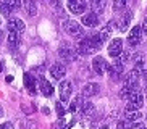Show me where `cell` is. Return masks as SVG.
<instances>
[{
	"instance_id": "obj_31",
	"label": "cell",
	"mask_w": 147,
	"mask_h": 129,
	"mask_svg": "<svg viewBox=\"0 0 147 129\" xmlns=\"http://www.w3.org/2000/svg\"><path fill=\"white\" fill-rule=\"evenodd\" d=\"M141 28H142V32H144V36H147V16L144 18V21H142V24H141Z\"/></svg>"
},
{
	"instance_id": "obj_30",
	"label": "cell",
	"mask_w": 147,
	"mask_h": 129,
	"mask_svg": "<svg viewBox=\"0 0 147 129\" xmlns=\"http://www.w3.org/2000/svg\"><path fill=\"white\" fill-rule=\"evenodd\" d=\"M129 128H131V129H147L146 126L141 124V123H133V124H131Z\"/></svg>"
},
{
	"instance_id": "obj_1",
	"label": "cell",
	"mask_w": 147,
	"mask_h": 129,
	"mask_svg": "<svg viewBox=\"0 0 147 129\" xmlns=\"http://www.w3.org/2000/svg\"><path fill=\"white\" fill-rule=\"evenodd\" d=\"M102 47V40H100V36H91V37H82L78 40L76 44V50L81 55H92L95 52H99Z\"/></svg>"
},
{
	"instance_id": "obj_8",
	"label": "cell",
	"mask_w": 147,
	"mask_h": 129,
	"mask_svg": "<svg viewBox=\"0 0 147 129\" xmlns=\"http://www.w3.org/2000/svg\"><path fill=\"white\" fill-rule=\"evenodd\" d=\"M58 92H60V100L61 102H68L69 97H71V92H73V86L69 81H61L60 86H58Z\"/></svg>"
},
{
	"instance_id": "obj_41",
	"label": "cell",
	"mask_w": 147,
	"mask_h": 129,
	"mask_svg": "<svg viewBox=\"0 0 147 129\" xmlns=\"http://www.w3.org/2000/svg\"><path fill=\"white\" fill-rule=\"evenodd\" d=\"M146 13H147V11H146Z\"/></svg>"
},
{
	"instance_id": "obj_32",
	"label": "cell",
	"mask_w": 147,
	"mask_h": 129,
	"mask_svg": "<svg viewBox=\"0 0 147 129\" xmlns=\"http://www.w3.org/2000/svg\"><path fill=\"white\" fill-rule=\"evenodd\" d=\"M0 129H15V128H13L11 123H3V124L0 126Z\"/></svg>"
},
{
	"instance_id": "obj_17",
	"label": "cell",
	"mask_w": 147,
	"mask_h": 129,
	"mask_svg": "<svg viewBox=\"0 0 147 129\" xmlns=\"http://www.w3.org/2000/svg\"><path fill=\"white\" fill-rule=\"evenodd\" d=\"M26 28L24 21L20 19V18H10L8 19V29L10 31H15V32H23Z\"/></svg>"
},
{
	"instance_id": "obj_24",
	"label": "cell",
	"mask_w": 147,
	"mask_h": 129,
	"mask_svg": "<svg viewBox=\"0 0 147 129\" xmlns=\"http://www.w3.org/2000/svg\"><path fill=\"white\" fill-rule=\"evenodd\" d=\"M11 7L10 5H7L5 2H0V13H2V16L5 18H10V13H11Z\"/></svg>"
},
{
	"instance_id": "obj_19",
	"label": "cell",
	"mask_w": 147,
	"mask_h": 129,
	"mask_svg": "<svg viewBox=\"0 0 147 129\" xmlns=\"http://www.w3.org/2000/svg\"><path fill=\"white\" fill-rule=\"evenodd\" d=\"M89 5H91V11L97 13V15H100V13L105 11V7H107V0H91L89 2Z\"/></svg>"
},
{
	"instance_id": "obj_29",
	"label": "cell",
	"mask_w": 147,
	"mask_h": 129,
	"mask_svg": "<svg viewBox=\"0 0 147 129\" xmlns=\"http://www.w3.org/2000/svg\"><path fill=\"white\" fill-rule=\"evenodd\" d=\"M141 81L144 82V89H146V92H147V69H144V71H142V77H141Z\"/></svg>"
},
{
	"instance_id": "obj_37",
	"label": "cell",
	"mask_w": 147,
	"mask_h": 129,
	"mask_svg": "<svg viewBox=\"0 0 147 129\" xmlns=\"http://www.w3.org/2000/svg\"><path fill=\"white\" fill-rule=\"evenodd\" d=\"M0 116H3V108L0 107Z\"/></svg>"
},
{
	"instance_id": "obj_9",
	"label": "cell",
	"mask_w": 147,
	"mask_h": 129,
	"mask_svg": "<svg viewBox=\"0 0 147 129\" xmlns=\"http://www.w3.org/2000/svg\"><path fill=\"white\" fill-rule=\"evenodd\" d=\"M131 18H133V11H129V10H126L125 13H121L120 16H118L117 24H118V29H120L121 32L128 31V26H129V23H131Z\"/></svg>"
},
{
	"instance_id": "obj_2",
	"label": "cell",
	"mask_w": 147,
	"mask_h": 129,
	"mask_svg": "<svg viewBox=\"0 0 147 129\" xmlns=\"http://www.w3.org/2000/svg\"><path fill=\"white\" fill-rule=\"evenodd\" d=\"M61 26H63V31L68 36H71V37H79V39L84 37L82 26H79L78 21H74V19H65V21L61 23Z\"/></svg>"
},
{
	"instance_id": "obj_27",
	"label": "cell",
	"mask_w": 147,
	"mask_h": 129,
	"mask_svg": "<svg viewBox=\"0 0 147 129\" xmlns=\"http://www.w3.org/2000/svg\"><path fill=\"white\" fill-rule=\"evenodd\" d=\"M129 123H126V121L125 120H123V121H118V124H117V129H128V128H129Z\"/></svg>"
},
{
	"instance_id": "obj_3",
	"label": "cell",
	"mask_w": 147,
	"mask_h": 129,
	"mask_svg": "<svg viewBox=\"0 0 147 129\" xmlns=\"http://www.w3.org/2000/svg\"><path fill=\"white\" fill-rule=\"evenodd\" d=\"M78 50H76V47H73L71 44H61L60 48H58V56H60L63 61H74L76 58H78Z\"/></svg>"
},
{
	"instance_id": "obj_12",
	"label": "cell",
	"mask_w": 147,
	"mask_h": 129,
	"mask_svg": "<svg viewBox=\"0 0 147 129\" xmlns=\"http://www.w3.org/2000/svg\"><path fill=\"white\" fill-rule=\"evenodd\" d=\"M65 74H66L65 64H61V63H53L52 66H50V76L53 77V81H61V79L65 77Z\"/></svg>"
},
{
	"instance_id": "obj_4",
	"label": "cell",
	"mask_w": 147,
	"mask_h": 129,
	"mask_svg": "<svg viewBox=\"0 0 147 129\" xmlns=\"http://www.w3.org/2000/svg\"><path fill=\"white\" fill-rule=\"evenodd\" d=\"M144 105V94L141 92V89H133L129 92V97H128V108H134V110H139V108Z\"/></svg>"
},
{
	"instance_id": "obj_20",
	"label": "cell",
	"mask_w": 147,
	"mask_h": 129,
	"mask_svg": "<svg viewBox=\"0 0 147 129\" xmlns=\"http://www.w3.org/2000/svg\"><path fill=\"white\" fill-rule=\"evenodd\" d=\"M7 42H8V47L11 50L20 45V32H15V31H10L8 32V37H7Z\"/></svg>"
},
{
	"instance_id": "obj_7",
	"label": "cell",
	"mask_w": 147,
	"mask_h": 129,
	"mask_svg": "<svg viewBox=\"0 0 147 129\" xmlns=\"http://www.w3.org/2000/svg\"><path fill=\"white\" fill-rule=\"evenodd\" d=\"M123 40L121 39H113L110 45H108V55L113 56V58H120L123 55Z\"/></svg>"
},
{
	"instance_id": "obj_26",
	"label": "cell",
	"mask_w": 147,
	"mask_h": 129,
	"mask_svg": "<svg viewBox=\"0 0 147 129\" xmlns=\"http://www.w3.org/2000/svg\"><path fill=\"white\" fill-rule=\"evenodd\" d=\"M2 2H5L7 5H10L13 10H18L20 7H21V0H2Z\"/></svg>"
},
{
	"instance_id": "obj_33",
	"label": "cell",
	"mask_w": 147,
	"mask_h": 129,
	"mask_svg": "<svg viewBox=\"0 0 147 129\" xmlns=\"http://www.w3.org/2000/svg\"><path fill=\"white\" fill-rule=\"evenodd\" d=\"M53 3H55V7H57V10H58V11H63V8H61V3H60V0H53Z\"/></svg>"
},
{
	"instance_id": "obj_16",
	"label": "cell",
	"mask_w": 147,
	"mask_h": 129,
	"mask_svg": "<svg viewBox=\"0 0 147 129\" xmlns=\"http://www.w3.org/2000/svg\"><path fill=\"white\" fill-rule=\"evenodd\" d=\"M99 90H100V86L97 82H89V84L84 86V89H82V95H84L86 99H91V97L99 94Z\"/></svg>"
},
{
	"instance_id": "obj_39",
	"label": "cell",
	"mask_w": 147,
	"mask_h": 129,
	"mask_svg": "<svg viewBox=\"0 0 147 129\" xmlns=\"http://www.w3.org/2000/svg\"><path fill=\"white\" fill-rule=\"evenodd\" d=\"M0 24H2V18H0Z\"/></svg>"
},
{
	"instance_id": "obj_22",
	"label": "cell",
	"mask_w": 147,
	"mask_h": 129,
	"mask_svg": "<svg viewBox=\"0 0 147 129\" xmlns=\"http://www.w3.org/2000/svg\"><path fill=\"white\" fill-rule=\"evenodd\" d=\"M112 31H113V23H108V24H105V28L99 32L100 36V40H102V44H105L110 39V36H112Z\"/></svg>"
},
{
	"instance_id": "obj_6",
	"label": "cell",
	"mask_w": 147,
	"mask_h": 129,
	"mask_svg": "<svg viewBox=\"0 0 147 129\" xmlns=\"http://www.w3.org/2000/svg\"><path fill=\"white\" fill-rule=\"evenodd\" d=\"M123 69H125V64L121 58H115L113 63H110V68H108V74L113 79H120L121 74H123Z\"/></svg>"
},
{
	"instance_id": "obj_5",
	"label": "cell",
	"mask_w": 147,
	"mask_h": 129,
	"mask_svg": "<svg viewBox=\"0 0 147 129\" xmlns=\"http://www.w3.org/2000/svg\"><path fill=\"white\" fill-rule=\"evenodd\" d=\"M108 68H110V63H107V60L102 56H95L92 60V69H94L95 74L104 76L105 73H108Z\"/></svg>"
},
{
	"instance_id": "obj_36",
	"label": "cell",
	"mask_w": 147,
	"mask_h": 129,
	"mask_svg": "<svg viewBox=\"0 0 147 129\" xmlns=\"http://www.w3.org/2000/svg\"><path fill=\"white\" fill-rule=\"evenodd\" d=\"M13 81V76H7V82H11Z\"/></svg>"
},
{
	"instance_id": "obj_14",
	"label": "cell",
	"mask_w": 147,
	"mask_h": 129,
	"mask_svg": "<svg viewBox=\"0 0 147 129\" xmlns=\"http://www.w3.org/2000/svg\"><path fill=\"white\" fill-rule=\"evenodd\" d=\"M37 84H39V90H40V94H42L44 97H52L53 87H52V84H50L45 77H40L39 81H37Z\"/></svg>"
},
{
	"instance_id": "obj_34",
	"label": "cell",
	"mask_w": 147,
	"mask_h": 129,
	"mask_svg": "<svg viewBox=\"0 0 147 129\" xmlns=\"http://www.w3.org/2000/svg\"><path fill=\"white\" fill-rule=\"evenodd\" d=\"M92 129H108V126L107 124H104V126H94Z\"/></svg>"
},
{
	"instance_id": "obj_23",
	"label": "cell",
	"mask_w": 147,
	"mask_h": 129,
	"mask_svg": "<svg viewBox=\"0 0 147 129\" xmlns=\"http://www.w3.org/2000/svg\"><path fill=\"white\" fill-rule=\"evenodd\" d=\"M79 113L84 115V116H92V115H94V105H92L91 102H84V105L81 107Z\"/></svg>"
},
{
	"instance_id": "obj_18",
	"label": "cell",
	"mask_w": 147,
	"mask_h": 129,
	"mask_svg": "<svg viewBox=\"0 0 147 129\" xmlns=\"http://www.w3.org/2000/svg\"><path fill=\"white\" fill-rule=\"evenodd\" d=\"M36 77L32 76V74H24V86H26L28 92H29L31 95H36L37 94V87H36Z\"/></svg>"
},
{
	"instance_id": "obj_40",
	"label": "cell",
	"mask_w": 147,
	"mask_h": 129,
	"mask_svg": "<svg viewBox=\"0 0 147 129\" xmlns=\"http://www.w3.org/2000/svg\"><path fill=\"white\" fill-rule=\"evenodd\" d=\"M68 2H69V0H68Z\"/></svg>"
},
{
	"instance_id": "obj_21",
	"label": "cell",
	"mask_w": 147,
	"mask_h": 129,
	"mask_svg": "<svg viewBox=\"0 0 147 129\" xmlns=\"http://www.w3.org/2000/svg\"><path fill=\"white\" fill-rule=\"evenodd\" d=\"M23 5H24V10L29 16H36L37 15V5H36V0H23Z\"/></svg>"
},
{
	"instance_id": "obj_28",
	"label": "cell",
	"mask_w": 147,
	"mask_h": 129,
	"mask_svg": "<svg viewBox=\"0 0 147 129\" xmlns=\"http://www.w3.org/2000/svg\"><path fill=\"white\" fill-rule=\"evenodd\" d=\"M57 113H58V116H65V108L61 107V103H57Z\"/></svg>"
},
{
	"instance_id": "obj_10",
	"label": "cell",
	"mask_w": 147,
	"mask_h": 129,
	"mask_svg": "<svg viewBox=\"0 0 147 129\" xmlns=\"http://www.w3.org/2000/svg\"><path fill=\"white\" fill-rule=\"evenodd\" d=\"M87 2L86 0H69L68 2V10L74 15H81V13L86 11Z\"/></svg>"
},
{
	"instance_id": "obj_11",
	"label": "cell",
	"mask_w": 147,
	"mask_h": 129,
	"mask_svg": "<svg viewBox=\"0 0 147 129\" xmlns=\"http://www.w3.org/2000/svg\"><path fill=\"white\" fill-rule=\"evenodd\" d=\"M142 28L141 26H134L133 29H131L129 36H128V44H129V47H134V45H138L141 42V39H142Z\"/></svg>"
},
{
	"instance_id": "obj_35",
	"label": "cell",
	"mask_w": 147,
	"mask_h": 129,
	"mask_svg": "<svg viewBox=\"0 0 147 129\" xmlns=\"http://www.w3.org/2000/svg\"><path fill=\"white\" fill-rule=\"evenodd\" d=\"M2 40H3V29L0 28V44H2Z\"/></svg>"
},
{
	"instance_id": "obj_38",
	"label": "cell",
	"mask_w": 147,
	"mask_h": 129,
	"mask_svg": "<svg viewBox=\"0 0 147 129\" xmlns=\"http://www.w3.org/2000/svg\"><path fill=\"white\" fill-rule=\"evenodd\" d=\"M2 69H3V64H2V63H0V71H2Z\"/></svg>"
},
{
	"instance_id": "obj_25",
	"label": "cell",
	"mask_w": 147,
	"mask_h": 129,
	"mask_svg": "<svg viewBox=\"0 0 147 129\" xmlns=\"http://www.w3.org/2000/svg\"><path fill=\"white\" fill-rule=\"evenodd\" d=\"M126 7V0H113V11H121Z\"/></svg>"
},
{
	"instance_id": "obj_13",
	"label": "cell",
	"mask_w": 147,
	"mask_h": 129,
	"mask_svg": "<svg viewBox=\"0 0 147 129\" xmlns=\"http://www.w3.org/2000/svg\"><path fill=\"white\" fill-rule=\"evenodd\" d=\"M81 23H82V26H87V28H95V26L99 24V15L94 11L84 13L81 18Z\"/></svg>"
},
{
	"instance_id": "obj_15",
	"label": "cell",
	"mask_w": 147,
	"mask_h": 129,
	"mask_svg": "<svg viewBox=\"0 0 147 129\" xmlns=\"http://www.w3.org/2000/svg\"><path fill=\"white\" fill-rule=\"evenodd\" d=\"M141 112L139 110H134V108H128L126 107L125 110V121L126 123H129V124H133V123H136V121L141 120Z\"/></svg>"
}]
</instances>
